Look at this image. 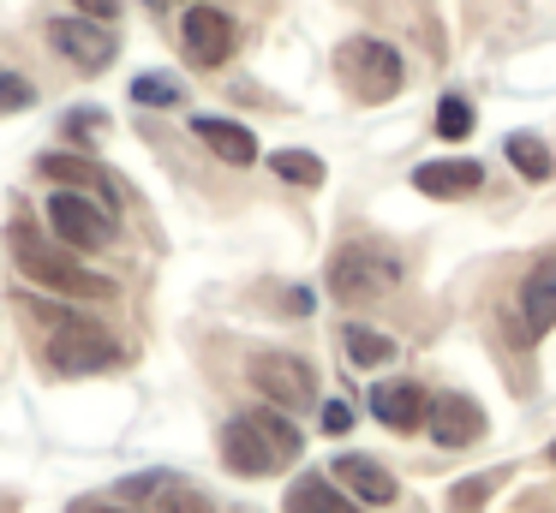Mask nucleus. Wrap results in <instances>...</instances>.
Wrapping results in <instances>:
<instances>
[{
    "label": "nucleus",
    "instance_id": "f257e3e1",
    "mask_svg": "<svg viewBox=\"0 0 556 513\" xmlns=\"http://www.w3.org/2000/svg\"><path fill=\"white\" fill-rule=\"evenodd\" d=\"M216 448H222V465H228L233 477H276L281 465L300 460L305 436L281 406L264 400V406H252V412L228 418L222 436H216Z\"/></svg>",
    "mask_w": 556,
    "mask_h": 513
},
{
    "label": "nucleus",
    "instance_id": "f03ea898",
    "mask_svg": "<svg viewBox=\"0 0 556 513\" xmlns=\"http://www.w3.org/2000/svg\"><path fill=\"white\" fill-rule=\"evenodd\" d=\"M7 257H13V269L25 274V281L49 286V293H61V298H114L109 274L85 269L78 251L61 245V239H54L49 227H37V221H13V227H7Z\"/></svg>",
    "mask_w": 556,
    "mask_h": 513
},
{
    "label": "nucleus",
    "instance_id": "7ed1b4c3",
    "mask_svg": "<svg viewBox=\"0 0 556 513\" xmlns=\"http://www.w3.org/2000/svg\"><path fill=\"white\" fill-rule=\"evenodd\" d=\"M336 78L348 84L353 102L377 107V102H389V95H401L407 66H401V54L389 42H377V36H348V42L336 48Z\"/></svg>",
    "mask_w": 556,
    "mask_h": 513
},
{
    "label": "nucleus",
    "instance_id": "20e7f679",
    "mask_svg": "<svg viewBox=\"0 0 556 513\" xmlns=\"http://www.w3.org/2000/svg\"><path fill=\"white\" fill-rule=\"evenodd\" d=\"M395 281H401V257L389 245H371V239H353V245H341L329 257V293L341 305H371Z\"/></svg>",
    "mask_w": 556,
    "mask_h": 513
},
{
    "label": "nucleus",
    "instance_id": "39448f33",
    "mask_svg": "<svg viewBox=\"0 0 556 513\" xmlns=\"http://www.w3.org/2000/svg\"><path fill=\"white\" fill-rule=\"evenodd\" d=\"M114 364H121V346L102 334V322L61 310V322H54V334H49V370L54 376H97V370H114Z\"/></svg>",
    "mask_w": 556,
    "mask_h": 513
},
{
    "label": "nucleus",
    "instance_id": "423d86ee",
    "mask_svg": "<svg viewBox=\"0 0 556 513\" xmlns=\"http://www.w3.org/2000/svg\"><path fill=\"white\" fill-rule=\"evenodd\" d=\"M49 233L61 239V245H73V251H102V245H114L121 227H114V209H102L97 197L54 185L49 191Z\"/></svg>",
    "mask_w": 556,
    "mask_h": 513
},
{
    "label": "nucleus",
    "instance_id": "0eeeda50",
    "mask_svg": "<svg viewBox=\"0 0 556 513\" xmlns=\"http://www.w3.org/2000/svg\"><path fill=\"white\" fill-rule=\"evenodd\" d=\"M245 376H252V388L264 394L269 406H281V412L317 406V370L305 364L300 352H257L252 364H245Z\"/></svg>",
    "mask_w": 556,
    "mask_h": 513
},
{
    "label": "nucleus",
    "instance_id": "6e6552de",
    "mask_svg": "<svg viewBox=\"0 0 556 513\" xmlns=\"http://www.w3.org/2000/svg\"><path fill=\"white\" fill-rule=\"evenodd\" d=\"M49 48L61 60H73L78 72H102V66H114V54H121V36H114V24L73 12V18H49Z\"/></svg>",
    "mask_w": 556,
    "mask_h": 513
},
{
    "label": "nucleus",
    "instance_id": "1a4fd4ad",
    "mask_svg": "<svg viewBox=\"0 0 556 513\" xmlns=\"http://www.w3.org/2000/svg\"><path fill=\"white\" fill-rule=\"evenodd\" d=\"M180 48H186V60L192 66H228L233 60V48H240V24L228 18V12H216V7H204L198 0L192 12L180 18Z\"/></svg>",
    "mask_w": 556,
    "mask_h": 513
},
{
    "label": "nucleus",
    "instance_id": "9d476101",
    "mask_svg": "<svg viewBox=\"0 0 556 513\" xmlns=\"http://www.w3.org/2000/svg\"><path fill=\"white\" fill-rule=\"evenodd\" d=\"M37 174L49 179V185H66V191H85V197H97L102 209H121V191H114L109 167L85 162V155H73V150H49V155H37Z\"/></svg>",
    "mask_w": 556,
    "mask_h": 513
},
{
    "label": "nucleus",
    "instance_id": "9b49d317",
    "mask_svg": "<svg viewBox=\"0 0 556 513\" xmlns=\"http://www.w3.org/2000/svg\"><path fill=\"white\" fill-rule=\"evenodd\" d=\"M425 429H431L437 448H472L484 436V412L472 394H437L431 412H425Z\"/></svg>",
    "mask_w": 556,
    "mask_h": 513
},
{
    "label": "nucleus",
    "instance_id": "f8f14e48",
    "mask_svg": "<svg viewBox=\"0 0 556 513\" xmlns=\"http://www.w3.org/2000/svg\"><path fill=\"white\" fill-rule=\"evenodd\" d=\"M425 412H431V394H425L419 382H377L371 388V418L383 429L413 436V429H425Z\"/></svg>",
    "mask_w": 556,
    "mask_h": 513
},
{
    "label": "nucleus",
    "instance_id": "ddd939ff",
    "mask_svg": "<svg viewBox=\"0 0 556 513\" xmlns=\"http://www.w3.org/2000/svg\"><path fill=\"white\" fill-rule=\"evenodd\" d=\"M484 185V167L472 162V155H448V162H419L413 167V191H425V197H472V191Z\"/></svg>",
    "mask_w": 556,
    "mask_h": 513
},
{
    "label": "nucleus",
    "instance_id": "4468645a",
    "mask_svg": "<svg viewBox=\"0 0 556 513\" xmlns=\"http://www.w3.org/2000/svg\"><path fill=\"white\" fill-rule=\"evenodd\" d=\"M192 131H198V143H204L216 162H228V167H252V162H257V138H252V126H240V119H228V114H198Z\"/></svg>",
    "mask_w": 556,
    "mask_h": 513
},
{
    "label": "nucleus",
    "instance_id": "2eb2a0df",
    "mask_svg": "<svg viewBox=\"0 0 556 513\" xmlns=\"http://www.w3.org/2000/svg\"><path fill=\"white\" fill-rule=\"evenodd\" d=\"M556 329V257H544L539 269L527 274V286H520V334L527 341H539V334Z\"/></svg>",
    "mask_w": 556,
    "mask_h": 513
},
{
    "label": "nucleus",
    "instance_id": "dca6fc26",
    "mask_svg": "<svg viewBox=\"0 0 556 513\" xmlns=\"http://www.w3.org/2000/svg\"><path fill=\"white\" fill-rule=\"evenodd\" d=\"M336 484L348 489L353 501H371V508H389V501L401 496L395 477H389L377 460H365V453H341V460H336Z\"/></svg>",
    "mask_w": 556,
    "mask_h": 513
},
{
    "label": "nucleus",
    "instance_id": "f3484780",
    "mask_svg": "<svg viewBox=\"0 0 556 513\" xmlns=\"http://www.w3.org/2000/svg\"><path fill=\"white\" fill-rule=\"evenodd\" d=\"M288 513H359V508H353V496L336 484V477L305 472V477L288 484Z\"/></svg>",
    "mask_w": 556,
    "mask_h": 513
},
{
    "label": "nucleus",
    "instance_id": "a211bd4d",
    "mask_svg": "<svg viewBox=\"0 0 556 513\" xmlns=\"http://www.w3.org/2000/svg\"><path fill=\"white\" fill-rule=\"evenodd\" d=\"M503 155H508V167H515L520 179H532V185H544V179H551V167H556L539 131H508V138H503Z\"/></svg>",
    "mask_w": 556,
    "mask_h": 513
},
{
    "label": "nucleus",
    "instance_id": "6ab92c4d",
    "mask_svg": "<svg viewBox=\"0 0 556 513\" xmlns=\"http://www.w3.org/2000/svg\"><path fill=\"white\" fill-rule=\"evenodd\" d=\"M341 346H348V364H359V370H377V364L395 358V341H389L383 329H365V322H348V329H341Z\"/></svg>",
    "mask_w": 556,
    "mask_h": 513
},
{
    "label": "nucleus",
    "instance_id": "aec40b11",
    "mask_svg": "<svg viewBox=\"0 0 556 513\" xmlns=\"http://www.w3.org/2000/svg\"><path fill=\"white\" fill-rule=\"evenodd\" d=\"M269 174L288 179V185L312 191V185H324L329 167H324V155H312V150H276V155H269Z\"/></svg>",
    "mask_w": 556,
    "mask_h": 513
},
{
    "label": "nucleus",
    "instance_id": "412c9836",
    "mask_svg": "<svg viewBox=\"0 0 556 513\" xmlns=\"http://www.w3.org/2000/svg\"><path fill=\"white\" fill-rule=\"evenodd\" d=\"M150 508H156V513H216V501H210L198 484H186V477L174 472L168 484L156 489V501H150Z\"/></svg>",
    "mask_w": 556,
    "mask_h": 513
},
{
    "label": "nucleus",
    "instance_id": "4be33fe9",
    "mask_svg": "<svg viewBox=\"0 0 556 513\" xmlns=\"http://www.w3.org/2000/svg\"><path fill=\"white\" fill-rule=\"evenodd\" d=\"M180 78L174 72H138L132 78V102L138 107H180Z\"/></svg>",
    "mask_w": 556,
    "mask_h": 513
},
{
    "label": "nucleus",
    "instance_id": "5701e85b",
    "mask_svg": "<svg viewBox=\"0 0 556 513\" xmlns=\"http://www.w3.org/2000/svg\"><path fill=\"white\" fill-rule=\"evenodd\" d=\"M467 131H472V102H467V95H455V90H448L443 102H437V138L460 143Z\"/></svg>",
    "mask_w": 556,
    "mask_h": 513
},
{
    "label": "nucleus",
    "instance_id": "b1692460",
    "mask_svg": "<svg viewBox=\"0 0 556 513\" xmlns=\"http://www.w3.org/2000/svg\"><path fill=\"white\" fill-rule=\"evenodd\" d=\"M30 102H37V84H30L25 72H7V66H0V114H25Z\"/></svg>",
    "mask_w": 556,
    "mask_h": 513
},
{
    "label": "nucleus",
    "instance_id": "393cba45",
    "mask_svg": "<svg viewBox=\"0 0 556 513\" xmlns=\"http://www.w3.org/2000/svg\"><path fill=\"white\" fill-rule=\"evenodd\" d=\"M174 472H132V477H121V484H114V496L121 501H156V489L168 484Z\"/></svg>",
    "mask_w": 556,
    "mask_h": 513
},
{
    "label": "nucleus",
    "instance_id": "a878e982",
    "mask_svg": "<svg viewBox=\"0 0 556 513\" xmlns=\"http://www.w3.org/2000/svg\"><path fill=\"white\" fill-rule=\"evenodd\" d=\"M102 131H109V114H102V107H73V114H66V138L73 143H90V138H102Z\"/></svg>",
    "mask_w": 556,
    "mask_h": 513
},
{
    "label": "nucleus",
    "instance_id": "bb28decb",
    "mask_svg": "<svg viewBox=\"0 0 556 513\" xmlns=\"http://www.w3.org/2000/svg\"><path fill=\"white\" fill-rule=\"evenodd\" d=\"M66 513H138V508H126V501H114V496H78Z\"/></svg>",
    "mask_w": 556,
    "mask_h": 513
},
{
    "label": "nucleus",
    "instance_id": "cd10ccee",
    "mask_svg": "<svg viewBox=\"0 0 556 513\" xmlns=\"http://www.w3.org/2000/svg\"><path fill=\"white\" fill-rule=\"evenodd\" d=\"M348 424H353V406L348 400H329L324 406V429H329V436H348Z\"/></svg>",
    "mask_w": 556,
    "mask_h": 513
},
{
    "label": "nucleus",
    "instance_id": "c85d7f7f",
    "mask_svg": "<svg viewBox=\"0 0 556 513\" xmlns=\"http://www.w3.org/2000/svg\"><path fill=\"white\" fill-rule=\"evenodd\" d=\"M73 7L85 12V18H102V24H114V18H121V7H126V0H73Z\"/></svg>",
    "mask_w": 556,
    "mask_h": 513
},
{
    "label": "nucleus",
    "instance_id": "c756f323",
    "mask_svg": "<svg viewBox=\"0 0 556 513\" xmlns=\"http://www.w3.org/2000/svg\"><path fill=\"white\" fill-rule=\"evenodd\" d=\"M551 465H556V441H551Z\"/></svg>",
    "mask_w": 556,
    "mask_h": 513
},
{
    "label": "nucleus",
    "instance_id": "7c9ffc66",
    "mask_svg": "<svg viewBox=\"0 0 556 513\" xmlns=\"http://www.w3.org/2000/svg\"><path fill=\"white\" fill-rule=\"evenodd\" d=\"M150 7H156V0H150ZM192 7H198V0H192Z\"/></svg>",
    "mask_w": 556,
    "mask_h": 513
}]
</instances>
